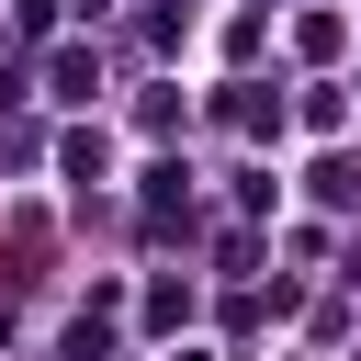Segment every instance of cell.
<instances>
[{"label":"cell","instance_id":"3957f363","mask_svg":"<svg viewBox=\"0 0 361 361\" xmlns=\"http://www.w3.org/2000/svg\"><path fill=\"white\" fill-rule=\"evenodd\" d=\"M11 102H23V68H0V113H11Z\"/></svg>","mask_w":361,"mask_h":361},{"label":"cell","instance_id":"6da1fadb","mask_svg":"<svg viewBox=\"0 0 361 361\" xmlns=\"http://www.w3.org/2000/svg\"><path fill=\"white\" fill-rule=\"evenodd\" d=\"M45 90H56V102H90V90H102V68H90V56H79V45H68V56H56V68H45Z\"/></svg>","mask_w":361,"mask_h":361},{"label":"cell","instance_id":"7a4b0ae2","mask_svg":"<svg viewBox=\"0 0 361 361\" xmlns=\"http://www.w3.org/2000/svg\"><path fill=\"white\" fill-rule=\"evenodd\" d=\"M226 113H237V124H248V135H271V124H282V102H271V90H259V79H237V102H226Z\"/></svg>","mask_w":361,"mask_h":361}]
</instances>
